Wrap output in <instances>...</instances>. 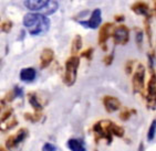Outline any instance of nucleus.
Here are the masks:
<instances>
[{
	"label": "nucleus",
	"mask_w": 156,
	"mask_h": 151,
	"mask_svg": "<svg viewBox=\"0 0 156 151\" xmlns=\"http://www.w3.org/2000/svg\"><path fill=\"white\" fill-rule=\"evenodd\" d=\"M23 26L27 28L31 36H42L48 32L50 20L44 15L28 13L23 17Z\"/></svg>",
	"instance_id": "1"
},
{
	"label": "nucleus",
	"mask_w": 156,
	"mask_h": 151,
	"mask_svg": "<svg viewBox=\"0 0 156 151\" xmlns=\"http://www.w3.org/2000/svg\"><path fill=\"white\" fill-rule=\"evenodd\" d=\"M79 65H80V59L75 55L66 60V74H64V83L66 86H72L75 83Z\"/></svg>",
	"instance_id": "2"
},
{
	"label": "nucleus",
	"mask_w": 156,
	"mask_h": 151,
	"mask_svg": "<svg viewBox=\"0 0 156 151\" xmlns=\"http://www.w3.org/2000/svg\"><path fill=\"white\" fill-rule=\"evenodd\" d=\"M144 82H145V68L144 66L140 64L136 68L135 73L133 75V88L136 93H141L144 88Z\"/></svg>",
	"instance_id": "3"
},
{
	"label": "nucleus",
	"mask_w": 156,
	"mask_h": 151,
	"mask_svg": "<svg viewBox=\"0 0 156 151\" xmlns=\"http://www.w3.org/2000/svg\"><path fill=\"white\" fill-rule=\"evenodd\" d=\"M113 39L116 44H126L129 39V31L125 26H120L113 31Z\"/></svg>",
	"instance_id": "4"
},
{
	"label": "nucleus",
	"mask_w": 156,
	"mask_h": 151,
	"mask_svg": "<svg viewBox=\"0 0 156 151\" xmlns=\"http://www.w3.org/2000/svg\"><path fill=\"white\" fill-rule=\"evenodd\" d=\"M101 22H102V13H101V10L95 9L92 12L90 20L81 21L80 24H82L85 28H89V29H96V28H99Z\"/></svg>",
	"instance_id": "5"
},
{
	"label": "nucleus",
	"mask_w": 156,
	"mask_h": 151,
	"mask_svg": "<svg viewBox=\"0 0 156 151\" xmlns=\"http://www.w3.org/2000/svg\"><path fill=\"white\" fill-rule=\"evenodd\" d=\"M27 136H28L27 129H20L16 135L9 137V138L7 139V141H6L7 148L12 149V148H15V147H17L20 142H22L26 138H27Z\"/></svg>",
	"instance_id": "6"
},
{
	"label": "nucleus",
	"mask_w": 156,
	"mask_h": 151,
	"mask_svg": "<svg viewBox=\"0 0 156 151\" xmlns=\"http://www.w3.org/2000/svg\"><path fill=\"white\" fill-rule=\"evenodd\" d=\"M103 104H104L105 109L108 110V113H113L116 112L121 108V103L117 98L113 97V96H105L103 98Z\"/></svg>",
	"instance_id": "7"
},
{
	"label": "nucleus",
	"mask_w": 156,
	"mask_h": 151,
	"mask_svg": "<svg viewBox=\"0 0 156 151\" xmlns=\"http://www.w3.org/2000/svg\"><path fill=\"white\" fill-rule=\"evenodd\" d=\"M51 0H24V6L29 10L32 11H38V10L44 9Z\"/></svg>",
	"instance_id": "8"
},
{
	"label": "nucleus",
	"mask_w": 156,
	"mask_h": 151,
	"mask_svg": "<svg viewBox=\"0 0 156 151\" xmlns=\"http://www.w3.org/2000/svg\"><path fill=\"white\" fill-rule=\"evenodd\" d=\"M53 57L54 53L51 49H44L42 51L41 55H40V66H41V68L48 67L53 61Z\"/></svg>",
	"instance_id": "9"
},
{
	"label": "nucleus",
	"mask_w": 156,
	"mask_h": 151,
	"mask_svg": "<svg viewBox=\"0 0 156 151\" xmlns=\"http://www.w3.org/2000/svg\"><path fill=\"white\" fill-rule=\"evenodd\" d=\"M147 96H148V103L156 105V75L151 77L147 87Z\"/></svg>",
	"instance_id": "10"
},
{
	"label": "nucleus",
	"mask_w": 156,
	"mask_h": 151,
	"mask_svg": "<svg viewBox=\"0 0 156 151\" xmlns=\"http://www.w3.org/2000/svg\"><path fill=\"white\" fill-rule=\"evenodd\" d=\"M37 76V72L34 68L32 67H26L22 68L20 72V80L27 83H30L32 81H34Z\"/></svg>",
	"instance_id": "11"
},
{
	"label": "nucleus",
	"mask_w": 156,
	"mask_h": 151,
	"mask_svg": "<svg viewBox=\"0 0 156 151\" xmlns=\"http://www.w3.org/2000/svg\"><path fill=\"white\" fill-rule=\"evenodd\" d=\"M112 23H106L104 24L101 30H100V34H99V43L101 45H104L108 41V36L111 34V30H112Z\"/></svg>",
	"instance_id": "12"
},
{
	"label": "nucleus",
	"mask_w": 156,
	"mask_h": 151,
	"mask_svg": "<svg viewBox=\"0 0 156 151\" xmlns=\"http://www.w3.org/2000/svg\"><path fill=\"white\" fill-rule=\"evenodd\" d=\"M68 148L71 151H87L85 147H84V143L82 140L80 139H75V138H71V139L68 140Z\"/></svg>",
	"instance_id": "13"
},
{
	"label": "nucleus",
	"mask_w": 156,
	"mask_h": 151,
	"mask_svg": "<svg viewBox=\"0 0 156 151\" xmlns=\"http://www.w3.org/2000/svg\"><path fill=\"white\" fill-rule=\"evenodd\" d=\"M132 10L135 12L136 15H147L148 12H150L148 6L145 2H143V1H138V2L134 3L132 6Z\"/></svg>",
	"instance_id": "14"
},
{
	"label": "nucleus",
	"mask_w": 156,
	"mask_h": 151,
	"mask_svg": "<svg viewBox=\"0 0 156 151\" xmlns=\"http://www.w3.org/2000/svg\"><path fill=\"white\" fill-rule=\"evenodd\" d=\"M82 49V38L80 36H76L74 38L72 42V47H71V51H72L73 54H76L79 51Z\"/></svg>",
	"instance_id": "15"
},
{
	"label": "nucleus",
	"mask_w": 156,
	"mask_h": 151,
	"mask_svg": "<svg viewBox=\"0 0 156 151\" xmlns=\"http://www.w3.org/2000/svg\"><path fill=\"white\" fill-rule=\"evenodd\" d=\"M156 135V119H154L152 124H151L150 128H148V131H147V140L148 141H152V140L155 138Z\"/></svg>",
	"instance_id": "16"
},
{
	"label": "nucleus",
	"mask_w": 156,
	"mask_h": 151,
	"mask_svg": "<svg viewBox=\"0 0 156 151\" xmlns=\"http://www.w3.org/2000/svg\"><path fill=\"white\" fill-rule=\"evenodd\" d=\"M111 132L113 136L116 137H123L124 136V129L122 127H120L119 125H115L112 122L111 124Z\"/></svg>",
	"instance_id": "17"
},
{
	"label": "nucleus",
	"mask_w": 156,
	"mask_h": 151,
	"mask_svg": "<svg viewBox=\"0 0 156 151\" xmlns=\"http://www.w3.org/2000/svg\"><path fill=\"white\" fill-rule=\"evenodd\" d=\"M29 103H30V105L33 107V108H34V109H37V110L42 109L41 104L38 101V99H37V97H36V95H33V94L29 95Z\"/></svg>",
	"instance_id": "18"
},
{
	"label": "nucleus",
	"mask_w": 156,
	"mask_h": 151,
	"mask_svg": "<svg viewBox=\"0 0 156 151\" xmlns=\"http://www.w3.org/2000/svg\"><path fill=\"white\" fill-rule=\"evenodd\" d=\"M58 7H59V5H58L57 1H51V2L49 3L48 6L45 7V15H51V13H54V12L57 11Z\"/></svg>",
	"instance_id": "19"
},
{
	"label": "nucleus",
	"mask_w": 156,
	"mask_h": 151,
	"mask_svg": "<svg viewBox=\"0 0 156 151\" xmlns=\"http://www.w3.org/2000/svg\"><path fill=\"white\" fill-rule=\"evenodd\" d=\"M42 151H57V147L50 142H47L42 147Z\"/></svg>",
	"instance_id": "20"
},
{
	"label": "nucleus",
	"mask_w": 156,
	"mask_h": 151,
	"mask_svg": "<svg viewBox=\"0 0 156 151\" xmlns=\"http://www.w3.org/2000/svg\"><path fill=\"white\" fill-rule=\"evenodd\" d=\"M1 28H2L3 32H9L12 28V23L10 22V21H6V22H3L2 23V27Z\"/></svg>",
	"instance_id": "21"
},
{
	"label": "nucleus",
	"mask_w": 156,
	"mask_h": 151,
	"mask_svg": "<svg viewBox=\"0 0 156 151\" xmlns=\"http://www.w3.org/2000/svg\"><path fill=\"white\" fill-rule=\"evenodd\" d=\"M22 94H23L22 89H21L20 87H16V88H15V95H16V96H17V97H21V96H22Z\"/></svg>",
	"instance_id": "22"
},
{
	"label": "nucleus",
	"mask_w": 156,
	"mask_h": 151,
	"mask_svg": "<svg viewBox=\"0 0 156 151\" xmlns=\"http://www.w3.org/2000/svg\"><path fill=\"white\" fill-rule=\"evenodd\" d=\"M112 60H113V54H111V55H108V57H106L104 59V62L106 65H110L112 63Z\"/></svg>",
	"instance_id": "23"
},
{
	"label": "nucleus",
	"mask_w": 156,
	"mask_h": 151,
	"mask_svg": "<svg viewBox=\"0 0 156 151\" xmlns=\"http://www.w3.org/2000/svg\"><path fill=\"white\" fill-rule=\"evenodd\" d=\"M92 49H89V50H87L85 51V52H84L83 54H82V55H83L84 57H89V59H90L91 57V54H92Z\"/></svg>",
	"instance_id": "24"
},
{
	"label": "nucleus",
	"mask_w": 156,
	"mask_h": 151,
	"mask_svg": "<svg viewBox=\"0 0 156 151\" xmlns=\"http://www.w3.org/2000/svg\"><path fill=\"white\" fill-rule=\"evenodd\" d=\"M129 115H131V114H129V112H123V113L121 114V119H123V120H126V119L129 118Z\"/></svg>",
	"instance_id": "25"
},
{
	"label": "nucleus",
	"mask_w": 156,
	"mask_h": 151,
	"mask_svg": "<svg viewBox=\"0 0 156 151\" xmlns=\"http://www.w3.org/2000/svg\"><path fill=\"white\" fill-rule=\"evenodd\" d=\"M136 40H137V44H141L142 43V33L141 32H137V34H136Z\"/></svg>",
	"instance_id": "26"
},
{
	"label": "nucleus",
	"mask_w": 156,
	"mask_h": 151,
	"mask_svg": "<svg viewBox=\"0 0 156 151\" xmlns=\"http://www.w3.org/2000/svg\"><path fill=\"white\" fill-rule=\"evenodd\" d=\"M126 72H127V74H131V72H132V70H131V62H129L127 65H126Z\"/></svg>",
	"instance_id": "27"
},
{
	"label": "nucleus",
	"mask_w": 156,
	"mask_h": 151,
	"mask_svg": "<svg viewBox=\"0 0 156 151\" xmlns=\"http://www.w3.org/2000/svg\"><path fill=\"white\" fill-rule=\"evenodd\" d=\"M143 149H144V145H143V142H141L140 147H138V151H143Z\"/></svg>",
	"instance_id": "28"
},
{
	"label": "nucleus",
	"mask_w": 156,
	"mask_h": 151,
	"mask_svg": "<svg viewBox=\"0 0 156 151\" xmlns=\"http://www.w3.org/2000/svg\"><path fill=\"white\" fill-rule=\"evenodd\" d=\"M124 19V17H122V15H121V17H116V20L117 21H122Z\"/></svg>",
	"instance_id": "29"
},
{
	"label": "nucleus",
	"mask_w": 156,
	"mask_h": 151,
	"mask_svg": "<svg viewBox=\"0 0 156 151\" xmlns=\"http://www.w3.org/2000/svg\"><path fill=\"white\" fill-rule=\"evenodd\" d=\"M1 151H5V150H3V149H1Z\"/></svg>",
	"instance_id": "30"
}]
</instances>
